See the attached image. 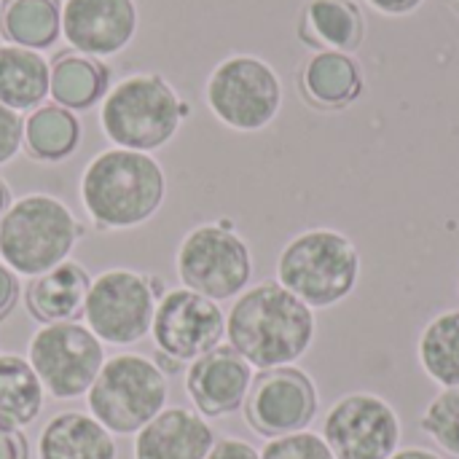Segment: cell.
Listing matches in <instances>:
<instances>
[{"mask_svg": "<svg viewBox=\"0 0 459 459\" xmlns=\"http://www.w3.org/2000/svg\"><path fill=\"white\" fill-rule=\"evenodd\" d=\"M315 333V309L280 282H261L245 290L226 317L229 347L261 371L285 368L301 360L309 352Z\"/></svg>", "mask_w": 459, "mask_h": 459, "instance_id": "obj_1", "label": "cell"}, {"mask_svg": "<svg viewBox=\"0 0 459 459\" xmlns=\"http://www.w3.org/2000/svg\"><path fill=\"white\" fill-rule=\"evenodd\" d=\"M164 172L151 153L110 148L97 153L81 178V202L102 231L134 229L164 202Z\"/></svg>", "mask_w": 459, "mask_h": 459, "instance_id": "obj_2", "label": "cell"}, {"mask_svg": "<svg viewBox=\"0 0 459 459\" xmlns=\"http://www.w3.org/2000/svg\"><path fill=\"white\" fill-rule=\"evenodd\" d=\"M360 280V253L355 242L333 229L296 234L277 258V282L309 309L342 304Z\"/></svg>", "mask_w": 459, "mask_h": 459, "instance_id": "obj_3", "label": "cell"}, {"mask_svg": "<svg viewBox=\"0 0 459 459\" xmlns=\"http://www.w3.org/2000/svg\"><path fill=\"white\" fill-rule=\"evenodd\" d=\"M81 231L70 207L56 196H22L0 218V261L13 274L40 277L67 261Z\"/></svg>", "mask_w": 459, "mask_h": 459, "instance_id": "obj_4", "label": "cell"}, {"mask_svg": "<svg viewBox=\"0 0 459 459\" xmlns=\"http://www.w3.org/2000/svg\"><path fill=\"white\" fill-rule=\"evenodd\" d=\"M186 116L188 105L161 75L137 73L105 94L100 124L116 148L145 153L169 143Z\"/></svg>", "mask_w": 459, "mask_h": 459, "instance_id": "obj_5", "label": "cell"}, {"mask_svg": "<svg viewBox=\"0 0 459 459\" xmlns=\"http://www.w3.org/2000/svg\"><path fill=\"white\" fill-rule=\"evenodd\" d=\"M167 377L143 355H116L102 363L89 387V411L110 433H140L167 403Z\"/></svg>", "mask_w": 459, "mask_h": 459, "instance_id": "obj_6", "label": "cell"}, {"mask_svg": "<svg viewBox=\"0 0 459 459\" xmlns=\"http://www.w3.org/2000/svg\"><path fill=\"white\" fill-rule=\"evenodd\" d=\"M183 288L210 299L229 301L242 296L253 277V258L231 221L202 223L191 229L175 255Z\"/></svg>", "mask_w": 459, "mask_h": 459, "instance_id": "obj_7", "label": "cell"}, {"mask_svg": "<svg viewBox=\"0 0 459 459\" xmlns=\"http://www.w3.org/2000/svg\"><path fill=\"white\" fill-rule=\"evenodd\" d=\"M161 296L164 285L159 277L132 269H108L89 285L83 301L86 328L102 344H134L151 333L153 312Z\"/></svg>", "mask_w": 459, "mask_h": 459, "instance_id": "obj_8", "label": "cell"}, {"mask_svg": "<svg viewBox=\"0 0 459 459\" xmlns=\"http://www.w3.org/2000/svg\"><path fill=\"white\" fill-rule=\"evenodd\" d=\"M204 97L221 124L237 132H258L277 118L282 83L269 62L234 54L210 73Z\"/></svg>", "mask_w": 459, "mask_h": 459, "instance_id": "obj_9", "label": "cell"}, {"mask_svg": "<svg viewBox=\"0 0 459 459\" xmlns=\"http://www.w3.org/2000/svg\"><path fill=\"white\" fill-rule=\"evenodd\" d=\"M27 360L51 398L70 401L89 393L105 363V350L86 325L65 320L46 323L35 331Z\"/></svg>", "mask_w": 459, "mask_h": 459, "instance_id": "obj_10", "label": "cell"}, {"mask_svg": "<svg viewBox=\"0 0 459 459\" xmlns=\"http://www.w3.org/2000/svg\"><path fill=\"white\" fill-rule=\"evenodd\" d=\"M323 441L336 459H390L401 444V420L385 398L350 393L331 406Z\"/></svg>", "mask_w": 459, "mask_h": 459, "instance_id": "obj_11", "label": "cell"}, {"mask_svg": "<svg viewBox=\"0 0 459 459\" xmlns=\"http://www.w3.org/2000/svg\"><path fill=\"white\" fill-rule=\"evenodd\" d=\"M151 333L161 355L178 363H194L221 347V339L226 336V315L218 301L188 288H175L159 299Z\"/></svg>", "mask_w": 459, "mask_h": 459, "instance_id": "obj_12", "label": "cell"}, {"mask_svg": "<svg viewBox=\"0 0 459 459\" xmlns=\"http://www.w3.org/2000/svg\"><path fill=\"white\" fill-rule=\"evenodd\" d=\"M315 414V382L293 366L261 371L245 398V417L250 428L264 438L301 433L312 425Z\"/></svg>", "mask_w": 459, "mask_h": 459, "instance_id": "obj_13", "label": "cell"}, {"mask_svg": "<svg viewBox=\"0 0 459 459\" xmlns=\"http://www.w3.org/2000/svg\"><path fill=\"white\" fill-rule=\"evenodd\" d=\"M62 32L78 54L113 56L137 32L134 0H65Z\"/></svg>", "mask_w": 459, "mask_h": 459, "instance_id": "obj_14", "label": "cell"}, {"mask_svg": "<svg viewBox=\"0 0 459 459\" xmlns=\"http://www.w3.org/2000/svg\"><path fill=\"white\" fill-rule=\"evenodd\" d=\"M253 366L231 347H215L196 358L186 374V393L204 417H226L245 406Z\"/></svg>", "mask_w": 459, "mask_h": 459, "instance_id": "obj_15", "label": "cell"}, {"mask_svg": "<svg viewBox=\"0 0 459 459\" xmlns=\"http://www.w3.org/2000/svg\"><path fill=\"white\" fill-rule=\"evenodd\" d=\"M215 446L212 428L188 409H164L134 438V459H204Z\"/></svg>", "mask_w": 459, "mask_h": 459, "instance_id": "obj_16", "label": "cell"}, {"mask_svg": "<svg viewBox=\"0 0 459 459\" xmlns=\"http://www.w3.org/2000/svg\"><path fill=\"white\" fill-rule=\"evenodd\" d=\"M304 97L323 110H342L363 94V67L352 54L317 51L301 70Z\"/></svg>", "mask_w": 459, "mask_h": 459, "instance_id": "obj_17", "label": "cell"}, {"mask_svg": "<svg viewBox=\"0 0 459 459\" xmlns=\"http://www.w3.org/2000/svg\"><path fill=\"white\" fill-rule=\"evenodd\" d=\"M116 441L94 417L65 411L56 414L40 433V459H116Z\"/></svg>", "mask_w": 459, "mask_h": 459, "instance_id": "obj_18", "label": "cell"}, {"mask_svg": "<svg viewBox=\"0 0 459 459\" xmlns=\"http://www.w3.org/2000/svg\"><path fill=\"white\" fill-rule=\"evenodd\" d=\"M366 16L355 0H309L301 13V38L320 51H358Z\"/></svg>", "mask_w": 459, "mask_h": 459, "instance_id": "obj_19", "label": "cell"}, {"mask_svg": "<svg viewBox=\"0 0 459 459\" xmlns=\"http://www.w3.org/2000/svg\"><path fill=\"white\" fill-rule=\"evenodd\" d=\"M91 277L73 261L54 266L51 272L32 277L27 285V309L40 323H65L83 312V301L89 293Z\"/></svg>", "mask_w": 459, "mask_h": 459, "instance_id": "obj_20", "label": "cell"}, {"mask_svg": "<svg viewBox=\"0 0 459 459\" xmlns=\"http://www.w3.org/2000/svg\"><path fill=\"white\" fill-rule=\"evenodd\" d=\"M51 67L43 54L22 46H0V102L11 110H30L48 94Z\"/></svg>", "mask_w": 459, "mask_h": 459, "instance_id": "obj_21", "label": "cell"}, {"mask_svg": "<svg viewBox=\"0 0 459 459\" xmlns=\"http://www.w3.org/2000/svg\"><path fill=\"white\" fill-rule=\"evenodd\" d=\"M108 67L86 54H59L51 65L48 94L62 108L83 110L91 108L108 89Z\"/></svg>", "mask_w": 459, "mask_h": 459, "instance_id": "obj_22", "label": "cell"}, {"mask_svg": "<svg viewBox=\"0 0 459 459\" xmlns=\"http://www.w3.org/2000/svg\"><path fill=\"white\" fill-rule=\"evenodd\" d=\"M0 30L22 48H48L62 32V3L59 0H3Z\"/></svg>", "mask_w": 459, "mask_h": 459, "instance_id": "obj_23", "label": "cell"}, {"mask_svg": "<svg viewBox=\"0 0 459 459\" xmlns=\"http://www.w3.org/2000/svg\"><path fill=\"white\" fill-rule=\"evenodd\" d=\"M43 385L30 360L19 355H0V425L27 428L43 409Z\"/></svg>", "mask_w": 459, "mask_h": 459, "instance_id": "obj_24", "label": "cell"}, {"mask_svg": "<svg viewBox=\"0 0 459 459\" xmlns=\"http://www.w3.org/2000/svg\"><path fill=\"white\" fill-rule=\"evenodd\" d=\"M422 371L441 387H459V309L436 315L417 344Z\"/></svg>", "mask_w": 459, "mask_h": 459, "instance_id": "obj_25", "label": "cell"}, {"mask_svg": "<svg viewBox=\"0 0 459 459\" xmlns=\"http://www.w3.org/2000/svg\"><path fill=\"white\" fill-rule=\"evenodd\" d=\"M81 137L78 118L62 105H43L24 121V145L32 159L59 161L67 159Z\"/></svg>", "mask_w": 459, "mask_h": 459, "instance_id": "obj_26", "label": "cell"}, {"mask_svg": "<svg viewBox=\"0 0 459 459\" xmlns=\"http://www.w3.org/2000/svg\"><path fill=\"white\" fill-rule=\"evenodd\" d=\"M420 428L430 436L446 455L459 457V387L441 390L425 409Z\"/></svg>", "mask_w": 459, "mask_h": 459, "instance_id": "obj_27", "label": "cell"}, {"mask_svg": "<svg viewBox=\"0 0 459 459\" xmlns=\"http://www.w3.org/2000/svg\"><path fill=\"white\" fill-rule=\"evenodd\" d=\"M261 459H336L333 452L328 449V444L323 441V436H315V433H290V436H280V438H272L264 452Z\"/></svg>", "mask_w": 459, "mask_h": 459, "instance_id": "obj_28", "label": "cell"}, {"mask_svg": "<svg viewBox=\"0 0 459 459\" xmlns=\"http://www.w3.org/2000/svg\"><path fill=\"white\" fill-rule=\"evenodd\" d=\"M22 140H24L22 116L0 102V167H3L5 161H11V159L19 153Z\"/></svg>", "mask_w": 459, "mask_h": 459, "instance_id": "obj_29", "label": "cell"}, {"mask_svg": "<svg viewBox=\"0 0 459 459\" xmlns=\"http://www.w3.org/2000/svg\"><path fill=\"white\" fill-rule=\"evenodd\" d=\"M0 459H30V444L22 430L0 425Z\"/></svg>", "mask_w": 459, "mask_h": 459, "instance_id": "obj_30", "label": "cell"}, {"mask_svg": "<svg viewBox=\"0 0 459 459\" xmlns=\"http://www.w3.org/2000/svg\"><path fill=\"white\" fill-rule=\"evenodd\" d=\"M204 459H261V455L247 441L223 438V441H215V446L210 449V455Z\"/></svg>", "mask_w": 459, "mask_h": 459, "instance_id": "obj_31", "label": "cell"}, {"mask_svg": "<svg viewBox=\"0 0 459 459\" xmlns=\"http://www.w3.org/2000/svg\"><path fill=\"white\" fill-rule=\"evenodd\" d=\"M16 296H19V280L16 274L0 261V320L13 309L16 304Z\"/></svg>", "mask_w": 459, "mask_h": 459, "instance_id": "obj_32", "label": "cell"}, {"mask_svg": "<svg viewBox=\"0 0 459 459\" xmlns=\"http://www.w3.org/2000/svg\"><path fill=\"white\" fill-rule=\"evenodd\" d=\"M425 0H368L371 8H377L379 13H387V16H403V13H411L422 5Z\"/></svg>", "mask_w": 459, "mask_h": 459, "instance_id": "obj_33", "label": "cell"}, {"mask_svg": "<svg viewBox=\"0 0 459 459\" xmlns=\"http://www.w3.org/2000/svg\"><path fill=\"white\" fill-rule=\"evenodd\" d=\"M390 459H441V455H436V452H430V449L411 446V449H398Z\"/></svg>", "mask_w": 459, "mask_h": 459, "instance_id": "obj_34", "label": "cell"}, {"mask_svg": "<svg viewBox=\"0 0 459 459\" xmlns=\"http://www.w3.org/2000/svg\"><path fill=\"white\" fill-rule=\"evenodd\" d=\"M153 363L159 366V371H161L164 377H167V374H178V368H180V363H178V360H172V358H167V355H161V352L156 355V360H153Z\"/></svg>", "mask_w": 459, "mask_h": 459, "instance_id": "obj_35", "label": "cell"}, {"mask_svg": "<svg viewBox=\"0 0 459 459\" xmlns=\"http://www.w3.org/2000/svg\"><path fill=\"white\" fill-rule=\"evenodd\" d=\"M8 202H11V194H8V186L0 180V218L5 215V210H8Z\"/></svg>", "mask_w": 459, "mask_h": 459, "instance_id": "obj_36", "label": "cell"}, {"mask_svg": "<svg viewBox=\"0 0 459 459\" xmlns=\"http://www.w3.org/2000/svg\"><path fill=\"white\" fill-rule=\"evenodd\" d=\"M455 3H457V5H459V0H455Z\"/></svg>", "mask_w": 459, "mask_h": 459, "instance_id": "obj_37", "label": "cell"}]
</instances>
